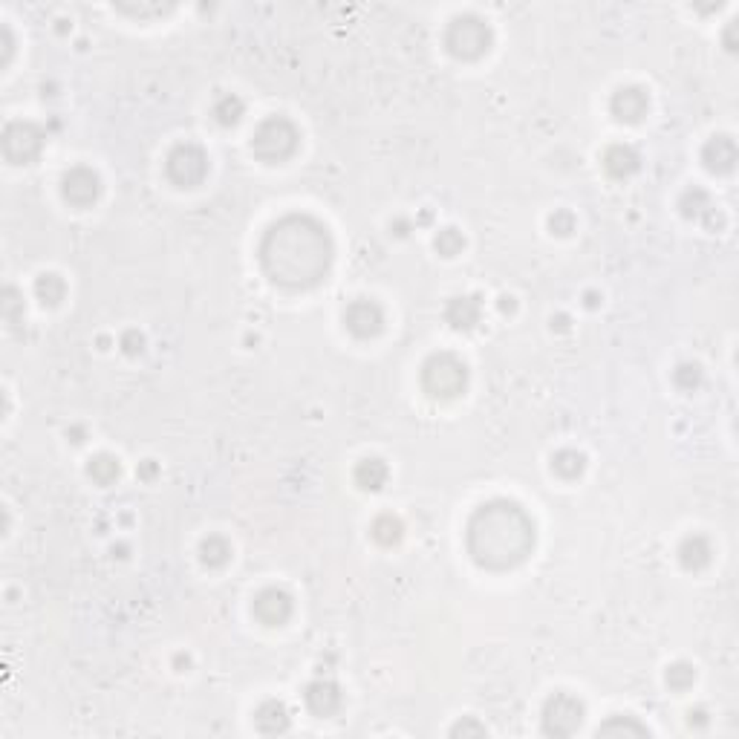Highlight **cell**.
I'll return each mask as SVG.
<instances>
[{
  "instance_id": "cell-22",
  "label": "cell",
  "mask_w": 739,
  "mask_h": 739,
  "mask_svg": "<svg viewBox=\"0 0 739 739\" xmlns=\"http://www.w3.org/2000/svg\"><path fill=\"white\" fill-rule=\"evenodd\" d=\"M64 295H67V283H64L56 275V271H44V275H38V280H35V297L44 306H58L64 301Z\"/></svg>"
},
{
  "instance_id": "cell-4",
  "label": "cell",
  "mask_w": 739,
  "mask_h": 739,
  "mask_svg": "<svg viewBox=\"0 0 739 739\" xmlns=\"http://www.w3.org/2000/svg\"><path fill=\"white\" fill-rule=\"evenodd\" d=\"M422 387L434 399H457L468 387V367L453 353H434L422 367Z\"/></svg>"
},
{
  "instance_id": "cell-7",
  "label": "cell",
  "mask_w": 739,
  "mask_h": 739,
  "mask_svg": "<svg viewBox=\"0 0 739 739\" xmlns=\"http://www.w3.org/2000/svg\"><path fill=\"white\" fill-rule=\"evenodd\" d=\"M165 174L176 188H197L209 176V153L193 142H183L168 153Z\"/></svg>"
},
{
  "instance_id": "cell-24",
  "label": "cell",
  "mask_w": 739,
  "mask_h": 739,
  "mask_svg": "<svg viewBox=\"0 0 739 739\" xmlns=\"http://www.w3.org/2000/svg\"><path fill=\"white\" fill-rule=\"evenodd\" d=\"M200 561L209 566V569H219V566H226L231 561V546H228V540L226 537H219V535H211V537H205L200 543Z\"/></svg>"
},
{
  "instance_id": "cell-30",
  "label": "cell",
  "mask_w": 739,
  "mask_h": 739,
  "mask_svg": "<svg viewBox=\"0 0 739 739\" xmlns=\"http://www.w3.org/2000/svg\"><path fill=\"white\" fill-rule=\"evenodd\" d=\"M673 382H676V387H682V391H696V387L702 384V367L693 365V361H684V365H679L676 373H673Z\"/></svg>"
},
{
  "instance_id": "cell-19",
  "label": "cell",
  "mask_w": 739,
  "mask_h": 739,
  "mask_svg": "<svg viewBox=\"0 0 739 739\" xmlns=\"http://www.w3.org/2000/svg\"><path fill=\"white\" fill-rule=\"evenodd\" d=\"M710 557H713V549H710V543L708 537L702 535H687L682 540V546H679V563L684 572H702V569L710 563Z\"/></svg>"
},
{
  "instance_id": "cell-6",
  "label": "cell",
  "mask_w": 739,
  "mask_h": 739,
  "mask_svg": "<svg viewBox=\"0 0 739 739\" xmlns=\"http://www.w3.org/2000/svg\"><path fill=\"white\" fill-rule=\"evenodd\" d=\"M47 145V133L35 122H9L0 136V150L12 165H32Z\"/></svg>"
},
{
  "instance_id": "cell-32",
  "label": "cell",
  "mask_w": 739,
  "mask_h": 739,
  "mask_svg": "<svg viewBox=\"0 0 739 739\" xmlns=\"http://www.w3.org/2000/svg\"><path fill=\"white\" fill-rule=\"evenodd\" d=\"M4 297H6V301H4V315H6L9 323H15V321L23 315V304L18 301V292L12 289V287H6Z\"/></svg>"
},
{
  "instance_id": "cell-12",
  "label": "cell",
  "mask_w": 739,
  "mask_h": 739,
  "mask_svg": "<svg viewBox=\"0 0 739 739\" xmlns=\"http://www.w3.org/2000/svg\"><path fill=\"white\" fill-rule=\"evenodd\" d=\"M254 618L266 627H280L292 618V595L287 589L269 587L263 592H257V598L252 604Z\"/></svg>"
},
{
  "instance_id": "cell-1",
  "label": "cell",
  "mask_w": 739,
  "mask_h": 739,
  "mask_svg": "<svg viewBox=\"0 0 739 739\" xmlns=\"http://www.w3.org/2000/svg\"><path fill=\"white\" fill-rule=\"evenodd\" d=\"M257 254H261V266L271 283L292 292H304L327 280L335 243L321 219L309 214H287L266 228Z\"/></svg>"
},
{
  "instance_id": "cell-16",
  "label": "cell",
  "mask_w": 739,
  "mask_h": 739,
  "mask_svg": "<svg viewBox=\"0 0 739 739\" xmlns=\"http://www.w3.org/2000/svg\"><path fill=\"white\" fill-rule=\"evenodd\" d=\"M479 315H483V304H479L477 295L451 297L445 306V321L453 330H474L479 323Z\"/></svg>"
},
{
  "instance_id": "cell-17",
  "label": "cell",
  "mask_w": 739,
  "mask_h": 739,
  "mask_svg": "<svg viewBox=\"0 0 739 739\" xmlns=\"http://www.w3.org/2000/svg\"><path fill=\"white\" fill-rule=\"evenodd\" d=\"M604 171L613 179H627L641 168V157L632 145H609L604 150Z\"/></svg>"
},
{
  "instance_id": "cell-11",
  "label": "cell",
  "mask_w": 739,
  "mask_h": 739,
  "mask_svg": "<svg viewBox=\"0 0 739 739\" xmlns=\"http://www.w3.org/2000/svg\"><path fill=\"white\" fill-rule=\"evenodd\" d=\"M647 110H650V96H647V90L639 84L618 87L613 99H609V113L615 116V122L639 125L647 116Z\"/></svg>"
},
{
  "instance_id": "cell-20",
  "label": "cell",
  "mask_w": 739,
  "mask_h": 739,
  "mask_svg": "<svg viewBox=\"0 0 739 739\" xmlns=\"http://www.w3.org/2000/svg\"><path fill=\"white\" fill-rule=\"evenodd\" d=\"M387 477H391V471H387L384 460H379V457L361 460L356 465V471H353V479H356V486L361 491H382L384 483H387Z\"/></svg>"
},
{
  "instance_id": "cell-10",
  "label": "cell",
  "mask_w": 739,
  "mask_h": 739,
  "mask_svg": "<svg viewBox=\"0 0 739 739\" xmlns=\"http://www.w3.org/2000/svg\"><path fill=\"white\" fill-rule=\"evenodd\" d=\"M344 327L356 339H375L384 330V309L370 297H356L344 309Z\"/></svg>"
},
{
  "instance_id": "cell-37",
  "label": "cell",
  "mask_w": 739,
  "mask_h": 739,
  "mask_svg": "<svg viewBox=\"0 0 739 739\" xmlns=\"http://www.w3.org/2000/svg\"><path fill=\"white\" fill-rule=\"evenodd\" d=\"M500 309L503 313H514V297H500Z\"/></svg>"
},
{
  "instance_id": "cell-2",
  "label": "cell",
  "mask_w": 739,
  "mask_h": 739,
  "mask_svg": "<svg viewBox=\"0 0 739 739\" xmlns=\"http://www.w3.org/2000/svg\"><path fill=\"white\" fill-rule=\"evenodd\" d=\"M465 546L483 569H514L535 549V520L514 500H488L471 514Z\"/></svg>"
},
{
  "instance_id": "cell-28",
  "label": "cell",
  "mask_w": 739,
  "mask_h": 739,
  "mask_svg": "<svg viewBox=\"0 0 739 739\" xmlns=\"http://www.w3.org/2000/svg\"><path fill=\"white\" fill-rule=\"evenodd\" d=\"M665 679H667V687L670 691H687V687H693L696 682V670L693 665H687V661H676V665H670L667 673H665Z\"/></svg>"
},
{
  "instance_id": "cell-5",
  "label": "cell",
  "mask_w": 739,
  "mask_h": 739,
  "mask_svg": "<svg viewBox=\"0 0 739 739\" xmlns=\"http://www.w3.org/2000/svg\"><path fill=\"white\" fill-rule=\"evenodd\" d=\"M491 44H494V32L477 15H457L445 30V47L453 58L460 61H477L483 58Z\"/></svg>"
},
{
  "instance_id": "cell-18",
  "label": "cell",
  "mask_w": 739,
  "mask_h": 739,
  "mask_svg": "<svg viewBox=\"0 0 739 739\" xmlns=\"http://www.w3.org/2000/svg\"><path fill=\"white\" fill-rule=\"evenodd\" d=\"M289 708L280 702V699H266V702L254 710V725L261 734H287L289 731Z\"/></svg>"
},
{
  "instance_id": "cell-29",
  "label": "cell",
  "mask_w": 739,
  "mask_h": 739,
  "mask_svg": "<svg viewBox=\"0 0 739 739\" xmlns=\"http://www.w3.org/2000/svg\"><path fill=\"white\" fill-rule=\"evenodd\" d=\"M434 245L443 257H457L465 249V237L460 228H439V235L434 237Z\"/></svg>"
},
{
  "instance_id": "cell-34",
  "label": "cell",
  "mask_w": 739,
  "mask_h": 739,
  "mask_svg": "<svg viewBox=\"0 0 739 739\" xmlns=\"http://www.w3.org/2000/svg\"><path fill=\"white\" fill-rule=\"evenodd\" d=\"M486 734H488L486 725H479L474 719H465V722L453 725V728H451V736H486Z\"/></svg>"
},
{
  "instance_id": "cell-33",
  "label": "cell",
  "mask_w": 739,
  "mask_h": 739,
  "mask_svg": "<svg viewBox=\"0 0 739 739\" xmlns=\"http://www.w3.org/2000/svg\"><path fill=\"white\" fill-rule=\"evenodd\" d=\"M122 349L127 356H139L142 349H145V335H139L136 330H127L122 335Z\"/></svg>"
},
{
  "instance_id": "cell-9",
  "label": "cell",
  "mask_w": 739,
  "mask_h": 739,
  "mask_svg": "<svg viewBox=\"0 0 739 739\" xmlns=\"http://www.w3.org/2000/svg\"><path fill=\"white\" fill-rule=\"evenodd\" d=\"M61 193L70 205H75V209H90V205L101 197V179H99V174L93 171V168L75 165V168H70L67 174H64Z\"/></svg>"
},
{
  "instance_id": "cell-14",
  "label": "cell",
  "mask_w": 739,
  "mask_h": 739,
  "mask_svg": "<svg viewBox=\"0 0 739 739\" xmlns=\"http://www.w3.org/2000/svg\"><path fill=\"white\" fill-rule=\"evenodd\" d=\"M679 209L687 219H696L708 228H719L722 226V214L717 209V202L710 200V193L702 188H687L679 200Z\"/></svg>"
},
{
  "instance_id": "cell-3",
  "label": "cell",
  "mask_w": 739,
  "mask_h": 739,
  "mask_svg": "<svg viewBox=\"0 0 739 739\" xmlns=\"http://www.w3.org/2000/svg\"><path fill=\"white\" fill-rule=\"evenodd\" d=\"M297 145H301V131L289 122L287 116H269L254 127L252 136V150L254 157L266 165H280L295 157Z\"/></svg>"
},
{
  "instance_id": "cell-36",
  "label": "cell",
  "mask_w": 739,
  "mask_h": 739,
  "mask_svg": "<svg viewBox=\"0 0 739 739\" xmlns=\"http://www.w3.org/2000/svg\"><path fill=\"white\" fill-rule=\"evenodd\" d=\"M153 474H157V465H153V460H148V462L139 468V477H145V479H148V477H153Z\"/></svg>"
},
{
  "instance_id": "cell-25",
  "label": "cell",
  "mask_w": 739,
  "mask_h": 739,
  "mask_svg": "<svg viewBox=\"0 0 739 739\" xmlns=\"http://www.w3.org/2000/svg\"><path fill=\"white\" fill-rule=\"evenodd\" d=\"M583 468H587V457H583L580 451L563 448V451H557L554 457H552V471H554L557 477H563V479H575V477H580Z\"/></svg>"
},
{
  "instance_id": "cell-26",
  "label": "cell",
  "mask_w": 739,
  "mask_h": 739,
  "mask_svg": "<svg viewBox=\"0 0 739 739\" xmlns=\"http://www.w3.org/2000/svg\"><path fill=\"white\" fill-rule=\"evenodd\" d=\"M598 736H650V731L632 717H609L604 725H598Z\"/></svg>"
},
{
  "instance_id": "cell-15",
  "label": "cell",
  "mask_w": 739,
  "mask_h": 739,
  "mask_svg": "<svg viewBox=\"0 0 739 739\" xmlns=\"http://www.w3.org/2000/svg\"><path fill=\"white\" fill-rule=\"evenodd\" d=\"M702 162L710 174H731L736 165V142L731 136H713L702 148Z\"/></svg>"
},
{
  "instance_id": "cell-23",
  "label": "cell",
  "mask_w": 739,
  "mask_h": 739,
  "mask_svg": "<svg viewBox=\"0 0 739 739\" xmlns=\"http://www.w3.org/2000/svg\"><path fill=\"white\" fill-rule=\"evenodd\" d=\"M370 535H373L375 543H379V546H396V543L401 540V535H405V526H401V520L396 514H379L373 520Z\"/></svg>"
},
{
  "instance_id": "cell-31",
  "label": "cell",
  "mask_w": 739,
  "mask_h": 739,
  "mask_svg": "<svg viewBox=\"0 0 739 739\" xmlns=\"http://www.w3.org/2000/svg\"><path fill=\"white\" fill-rule=\"evenodd\" d=\"M549 228H552V235H561V237L572 235L575 231V214L572 211H554L549 217Z\"/></svg>"
},
{
  "instance_id": "cell-21",
  "label": "cell",
  "mask_w": 739,
  "mask_h": 739,
  "mask_svg": "<svg viewBox=\"0 0 739 739\" xmlns=\"http://www.w3.org/2000/svg\"><path fill=\"white\" fill-rule=\"evenodd\" d=\"M122 474V465L113 453H96L93 460L87 462V477L93 479L96 486H110Z\"/></svg>"
},
{
  "instance_id": "cell-27",
  "label": "cell",
  "mask_w": 739,
  "mask_h": 739,
  "mask_svg": "<svg viewBox=\"0 0 739 739\" xmlns=\"http://www.w3.org/2000/svg\"><path fill=\"white\" fill-rule=\"evenodd\" d=\"M243 113H245V105H243V99L235 96V93L219 96L217 105H214V119L223 127H235L243 119Z\"/></svg>"
},
{
  "instance_id": "cell-38",
  "label": "cell",
  "mask_w": 739,
  "mask_h": 739,
  "mask_svg": "<svg viewBox=\"0 0 739 739\" xmlns=\"http://www.w3.org/2000/svg\"><path fill=\"white\" fill-rule=\"evenodd\" d=\"M587 306H598V297H595V295H587Z\"/></svg>"
},
{
  "instance_id": "cell-8",
  "label": "cell",
  "mask_w": 739,
  "mask_h": 739,
  "mask_svg": "<svg viewBox=\"0 0 739 739\" xmlns=\"http://www.w3.org/2000/svg\"><path fill=\"white\" fill-rule=\"evenodd\" d=\"M583 722V702L569 693H554L546 699L540 725L546 736H572Z\"/></svg>"
},
{
  "instance_id": "cell-35",
  "label": "cell",
  "mask_w": 739,
  "mask_h": 739,
  "mask_svg": "<svg viewBox=\"0 0 739 739\" xmlns=\"http://www.w3.org/2000/svg\"><path fill=\"white\" fill-rule=\"evenodd\" d=\"M705 722H708L705 710H691V728H693V725H696V728H702Z\"/></svg>"
},
{
  "instance_id": "cell-13",
  "label": "cell",
  "mask_w": 739,
  "mask_h": 739,
  "mask_svg": "<svg viewBox=\"0 0 739 739\" xmlns=\"http://www.w3.org/2000/svg\"><path fill=\"white\" fill-rule=\"evenodd\" d=\"M304 702L309 708V713H315V717L327 719V717H335V713L341 710V687L330 682V679H315L313 684H306V693H304Z\"/></svg>"
}]
</instances>
